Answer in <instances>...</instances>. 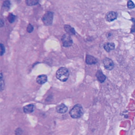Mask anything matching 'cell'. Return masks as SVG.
<instances>
[{"instance_id":"obj_4","label":"cell","mask_w":135,"mask_h":135,"mask_svg":"<svg viewBox=\"0 0 135 135\" xmlns=\"http://www.w3.org/2000/svg\"><path fill=\"white\" fill-rule=\"evenodd\" d=\"M61 41L64 47H69L73 44V40L69 34H65L61 37Z\"/></svg>"},{"instance_id":"obj_3","label":"cell","mask_w":135,"mask_h":135,"mask_svg":"<svg viewBox=\"0 0 135 135\" xmlns=\"http://www.w3.org/2000/svg\"><path fill=\"white\" fill-rule=\"evenodd\" d=\"M54 14L52 12H46L42 17V20L43 23L46 26H50L52 24L53 21Z\"/></svg>"},{"instance_id":"obj_16","label":"cell","mask_w":135,"mask_h":135,"mask_svg":"<svg viewBox=\"0 0 135 135\" xmlns=\"http://www.w3.org/2000/svg\"><path fill=\"white\" fill-rule=\"evenodd\" d=\"M16 19V16L13 14H10L8 17V20L10 23H13Z\"/></svg>"},{"instance_id":"obj_17","label":"cell","mask_w":135,"mask_h":135,"mask_svg":"<svg viewBox=\"0 0 135 135\" xmlns=\"http://www.w3.org/2000/svg\"><path fill=\"white\" fill-rule=\"evenodd\" d=\"M3 78V76L2 73H1V91L3 90L4 89V82Z\"/></svg>"},{"instance_id":"obj_18","label":"cell","mask_w":135,"mask_h":135,"mask_svg":"<svg viewBox=\"0 0 135 135\" xmlns=\"http://www.w3.org/2000/svg\"><path fill=\"white\" fill-rule=\"evenodd\" d=\"M10 5H11V3L9 0H6V1H4L3 3V7L9 9L10 7Z\"/></svg>"},{"instance_id":"obj_13","label":"cell","mask_w":135,"mask_h":135,"mask_svg":"<svg viewBox=\"0 0 135 135\" xmlns=\"http://www.w3.org/2000/svg\"><path fill=\"white\" fill-rule=\"evenodd\" d=\"M64 29L66 32L69 34L70 35H75V31L74 29L70 26V25H65L64 26Z\"/></svg>"},{"instance_id":"obj_20","label":"cell","mask_w":135,"mask_h":135,"mask_svg":"<svg viewBox=\"0 0 135 135\" xmlns=\"http://www.w3.org/2000/svg\"><path fill=\"white\" fill-rule=\"evenodd\" d=\"M27 31H28V32L31 33V32H32L33 31V26H32L31 24H29L28 26V27H27Z\"/></svg>"},{"instance_id":"obj_8","label":"cell","mask_w":135,"mask_h":135,"mask_svg":"<svg viewBox=\"0 0 135 135\" xmlns=\"http://www.w3.org/2000/svg\"><path fill=\"white\" fill-rule=\"evenodd\" d=\"M95 76L97 78V80L100 82V83H103L105 80H106V76L104 74L102 73V72L101 70H98L95 74Z\"/></svg>"},{"instance_id":"obj_1","label":"cell","mask_w":135,"mask_h":135,"mask_svg":"<svg viewBox=\"0 0 135 135\" xmlns=\"http://www.w3.org/2000/svg\"><path fill=\"white\" fill-rule=\"evenodd\" d=\"M84 113L82 106L78 104L75 105L70 111V116L73 119H79L81 118Z\"/></svg>"},{"instance_id":"obj_6","label":"cell","mask_w":135,"mask_h":135,"mask_svg":"<svg viewBox=\"0 0 135 135\" xmlns=\"http://www.w3.org/2000/svg\"><path fill=\"white\" fill-rule=\"evenodd\" d=\"M117 13L114 11H110L105 15V19L108 22H112L117 18Z\"/></svg>"},{"instance_id":"obj_12","label":"cell","mask_w":135,"mask_h":135,"mask_svg":"<svg viewBox=\"0 0 135 135\" xmlns=\"http://www.w3.org/2000/svg\"><path fill=\"white\" fill-rule=\"evenodd\" d=\"M115 45L113 42H107L104 45V49L107 52H110V51L114 49Z\"/></svg>"},{"instance_id":"obj_7","label":"cell","mask_w":135,"mask_h":135,"mask_svg":"<svg viewBox=\"0 0 135 135\" xmlns=\"http://www.w3.org/2000/svg\"><path fill=\"white\" fill-rule=\"evenodd\" d=\"M56 110L58 113L63 114L67 112V110H68V108L67 107L65 104L62 103L56 107Z\"/></svg>"},{"instance_id":"obj_15","label":"cell","mask_w":135,"mask_h":135,"mask_svg":"<svg viewBox=\"0 0 135 135\" xmlns=\"http://www.w3.org/2000/svg\"><path fill=\"white\" fill-rule=\"evenodd\" d=\"M127 7L130 9H132L135 8L134 3L131 1V0H129L127 3Z\"/></svg>"},{"instance_id":"obj_5","label":"cell","mask_w":135,"mask_h":135,"mask_svg":"<svg viewBox=\"0 0 135 135\" xmlns=\"http://www.w3.org/2000/svg\"><path fill=\"white\" fill-rule=\"evenodd\" d=\"M103 63L105 69L108 71L112 70L114 68V62L112 59L109 58H105L103 60Z\"/></svg>"},{"instance_id":"obj_2","label":"cell","mask_w":135,"mask_h":135,"mask_svg":"<svg viewBox=\"0 0 135 135\" xmlns=\"http://www.w3.org/2000/svg\"><path fill=\"white\" fill-rule=\"evenodd\" d=\"M69 70L65 67H60L56 72V78L61 82H66L69 78Z\"/></svg>"},{"instance_id":"obj_19","label":"cell","mask_w":135,"mask_h":135,"mask_svg":"<svg viewBox=\"0 0 135 135\" xmlns=\"http://www.w3.org/2000/svg\"><path fill=\"white\" fill-rule=\"evenodd\" d=\"M22 132H23L21 128H17V129L16 130V131H15V134H16V135H21L22 133Z\"/></svg>"},{"instance_id":"obj_23","label":"cell","mask_w":135,"mask_h":135,"mask_svg":"<svg viewBox=\"0 0 135 135\" xmlns=\"http://www.w3.org/2000/svg\"><path fill=\"white\" fill-rule=\"evenodd\" d=\"M12 1L16 2H19L21 1V0H12Z\"/></svg>"},{"instance_id":"obj_10","label":"cell","mask_w":135,"mask_h":135,"mask_svg":"<svg viewBox=\"0 0 135 135\" xmlns=\"http://www.w3.org/2000/svg\"><path fill=\"white\" fill-rule=\"evenodd\" d=\"M35 109V105L33 104H30L25 106L23 108V110L24 112L26 113H31L34 111Z\"/></svg>"},{"instance_id":"obj_21","label":"cell","mask_w":135,"mask_h":135,"mask_svg":"<svg viewBox=\"0 0 135 135\" xmlns=\"http://www.w3.org/2000/svg\"><path fill=\"white\" fill-rule=\"evenodd\" d=\"M5 51L6 49L4 46L2 44H1V56L3 55V54L5 53Z\"/></svg>"},{"instance_id":"obj_11","label":"cell","mask_w":135,"mask_h":135,"mask_svg":"<svg viewBox=\"0 0 135 135\" xmlns=\"http://www.w3.org/2000/svg\"><path fill=\"white\" fill-rule=\"evenodd\" d=\"M47 80H48V78L46 75H40L37 78L36 82L39 84L42 85L46 83L47 81Z\"/></svg>"},{"instance_id":"obj_22","label":"cell","mask_w":135,"mask_h":135,"mask_svg":"<svg viewBox=\"0 0 135 135\" xmlns=\"http://www.w3.org/2000/svg\"><path fill=\"white\" fill-rule=\"evenodd\" d=\"M133 26H132V28L131 29V32H135V20L134 19H133Z\"/></svg>"},{"instance_id":"obj_9","label":"cell","mask_w":135,"mask_h":135,"mask_svg":"<svg viewBox=\"0 0 135 135\" xmlns=\"http://www.w3.org/2000/svg\"><path fill=\"white\" fill-rule=\"evenodd\" d=\"M85 61L88 65H93L97 62V59L92 56L87 55L85 58Z\"/></svg>"},{"instance_id":"obj_14","label":"cell","mask_w":135,"mask_h":135,"mask_svg":"<svg viewBox=\"0 0 135 135\" xmlns=\"http://www.w3.org/2000/svg\"><path fill=\"white\" fill-rule=\"evenodd\" d=\"M26 4L29 6H33L37 4L39 0H26Z\"/></svg>"}]
</instances>
